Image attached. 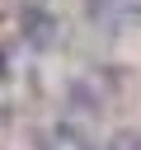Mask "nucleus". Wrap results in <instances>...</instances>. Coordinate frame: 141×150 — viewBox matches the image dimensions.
Returning <instances> with one entry per match:
<instances>
[{
  "mask_svg": "<svg viewBox=\"0 0 141 150\" xmlns=\"http://www.w3.org/2000/svg\"><path fill=\"white\" fill-rule=\"evenodd\" d=\"M24 38H28L33 47L56 42V19H52L47 9H24Z\"/></svg>",
  "mask_w": 141,
  "mask_h": 150,
  "instance_id": "nucleus-1",
  "label": "nucleus"
},
{
  "mask_svg": "<svg viewBox=\"0 0 141 150\" xmlns=\"http://www.w3.org/2000/svg\"><path fill=\"white\" fill-rule=\"evenodd\" d=\"M108 150H141V136H127V131H122V136H113Z\"/></svg>",
  "mask_w": 141,
  "mask_h": 150,
  "instance_id": "nucleus-2",
  "label": "nucleus"
},
{
  "mask_svg": "<svg viewBox=\"0 0 141 150\" xmlns=\"http://www.w3.org/2000/svg\"><path fill=\"white\" fill-rule=\"evenodd\" d=\"M85 9H89V14H108V9H113V0H85Z\"/></svg>",
  "mask_w": 141,
  "mask_h": 150,
  "instance_id": "nucleus-3",
  "label": "nucleus"
},
{
  "mask_svg": "<svg viewBox=\"0 0 141 150\" xmlns=\"http://www.w3.org/2000/svg\"><path fill=\"white\" fill-rule=\"evenodd\" d=\"M0 75H5V70H0ZM0 117H5V108H0Z\"/></svg>",
  "mask_w": 141,
  "mask_h": 150,
  "instance_id": "nucleus-4",
  "label": "nucleus"
}]
</instances>
